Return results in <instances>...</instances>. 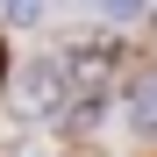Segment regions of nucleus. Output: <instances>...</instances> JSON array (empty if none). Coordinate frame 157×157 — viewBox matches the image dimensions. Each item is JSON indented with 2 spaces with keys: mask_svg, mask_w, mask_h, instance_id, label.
<instances>
[{
  "mask_svg": "<svg viewBox=\"0 0 157 157\" xmlns=\"http://www.w3.org/2000/svg\"><path fill=\"white\" fill-rule=\"evenodd\" d=\"M128 114H136V128H150V136H157V86H143V93H136V107H128Z\"/></svg>",
  "mask_w": 157,
  "mask_h": 157,
  "instance_id": "obj_2",
  "label": "nucleus"
},
{
  "mask_svg": "<svg viewBox=\"0 0 157 157\" xmlns=\"http://www.w3.org/2000/svg\"><path fill=\"white\" fill-rule=\"evenodd\" d=\"M0 64H7V57H0Z\"/></svg>",
  "mask_w": 157,
  "mask_h": 157,
  "instance_id": "obj_3",
  "label": "nucleus"
},
{
  "mask_svg": "<svg viewBox=\"0 0 157 157\" xmlns=\"http://www.w3.org/2000/svg\"><path fill=\"white\" fill-rule=\"evenodd\" d=\"M114 64H121V43H71L64 57H57V86H64V100H78V93H100L114 78Z\"/></svg>",
  "mask_w": 157,
  "mask_h": 157,
  "instance_id": "obj_1",
  "label": "nucleus"
}]
</instances>
